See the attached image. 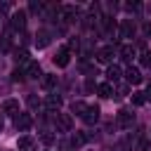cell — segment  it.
I'll use <instances>...</instances> for the list:
<instances>
[{
	"label": "cell",
	"instance_id": "8992f818",
	"mask_svg": "<svg viewBox=\"0 0 151 151\" xmlns=\"http://www.w3.org/2000/svg\"><path fill=\"white\" fill-rule=\"evenodd\" d=\"M83 120H85L87 125H94V123L99 120V106H87V111L83 113Z\"/></svg>",
	"mask_w": 151,
	"mask_h": 151
},
{
	"label": "cell",
	"instance_id": "4fadbf2b",
	"mask_svg": "<svg viewBox=\"0 0 151 151\" xmlns=\"http://www.w3.org/2000/svg\"><path fill=\"white\" fill-rule=\"evenodd\" d=\"M26 76H28V78H40V76H42L38 61H28V66H26Z\"/></svg>",
	"mask_w": 151,
	"mask_h": 151
},
{
	"label": "cell",
	"instance_id": "ffe728a7",
	"mask_svg": "<svg viewBox=\"0 0 151 151\" xmlns=\"http://www.w3.org/2000/svg\"><path fill=\"white\" fill-rule=\"evenodd\" d=\"M139 61H142V66L151 68V50H144V52H142V57H139Z\"/></svg>",
	"mask_w": 151,
	"mask_h": 151
},
{
	"label": "cell",
	"instance_id": "9a60e30c",
	"mask_svg": "<svg viewBox=\"0 0 151 151\" xmlns=\"http://www.w3.org/2000/svg\"><path fill=\"white\" fill-rule=\"evenodd\" d=\"M97 92H99V97L109 99V97H113V85H111V83H101V85L97 87Z\"/></svg>",
	"mask_w": 151,
	"mask_h": 151
},
{
	"label": "cell",
	"instance_id": "277c9868",
	"mask_svg": "<svg viewBox=\"0 0 151 151\" xmlns=\"http://www.w3.org/2000/svg\"><path fill=\"white\" fill-rule=\"evenodd\" d=\"M97 61H99V64H109V66H111V61H113V47H109V45H106V47H101V50L97 52Z\"/></svg>",
	"mask_w": 151,
	"mask_h": 151
},
{
	"label": "cell",
	"instance_id": "9c48e42d",
	"mask_svg": "<svg viewBox=\"0 0 151 151\" xmlns=\"http://www.w3.org/2000/svg\"><path fill=\"white\" fill-rule=\"evenodd\" d=\"M2 111H5L7 116H14V118L21 113V111H19V101H17V99H7V101L2 104Z\"/></svg>",
	"mask_w": 151,
	"mask_h": 151
},
{
	"label": "cell",
	"instance_id": "4316f807",
	"mask_svg": "<svg viewBox=\"0 0 151 151\" xmlns=\"http://www.w3.org/2000/svg\"><path fill=\"white\" fill-rule=\"evenodd\" d=\"M144 33H146V35H151V21H146V24H144Z\"/></svg>",
	"mask_w": 151,
	"mask_h": 151
},
{
	"label": "cell",
	"instance_id": "d4e9b609",
	"mask_svg": "<svg viewBox=\"0 0 151 151\" xmlns=\"http://www.w3.org/2000/svg\"><path fill=\"white\" fill-rule=\"evenodd\" d=\"M52 139H54V137H52L50 132H45V134H42V142H45V144H52Z\"/></svg>",
	"mask_w": 151,
	"mask_h": 151
},
{
	"label": "cell",
	"instance_id": "52a82bcc",
	"mask_svg": "<svg viewBox=\"0 0 151 151\" xmlns=\"http://www.w3.org/2000/svg\"><path fill=\"white\" fill-rule=\"evenodd\" d=\"M106 78H109V83H118V80L123 78V68L116 66V64H111V66L106 68Z\"/></svg>",
	"mask_w": 151,
	"mask_h": 151
},
{
	"label": "cell",
	"instance_id": "3957f363",
	"mask_svg": "<svg viewBox=\"0 0 151 151\" xmlns=\"http://www.w3.org/2000/svg\"><path fill=\"white\" fill-rule=\"evenodd\" d=\"M31 123H33V118H31V113H19V116L14 118V127H17L19 132H24V130H28V127H31Z\"/></svg>",
	"mask_w": 151,
	"mask_h": 151
},
{
	"label": "cell",
	"instance_id": "cb8c5ba5",
	"mask_svg": "<svg viewBox=\"0 0 151 151\" xmlns=\"http://www.w3.org/2000/svg\"><path fill=\"white\" fill-rule=\"evenodd\" d=\"M125 94H127V85H118V87H116V94H113V97H125Z\"/></svg>",
	"mask_w": 151,
	"mask_h": 151
},
{
	"label": "cell",
	"instance_id": "e0dca14e",
	"mask_svg": "<svg viewBox=\"0 0 151 151\" xmlns=\"http://www.w3.org/2000/svg\"><path fill=\"white\" fill-rule=\"evenodd\" d=\"M59 106H61V97H59V94H50V97H47V109L54 111V109H59Z\"/></svg>",
	"mask_w": 151,
	"mask_h": 151
},
{
	"label": "cell",
	"instance_id": "7402d4cb",
	"mask_svg": "<svg viewBox=\"0 0 151 151\" xmlns=\"http://www.w3.org/2000/svg\"><path fill=\"white\" fill-rule=\"evenodd\" d=\"M146 99H144V92H132V104H137V106H142Z\"/></svg>",
	"mask_w": 151,
	"mask_h": 151
},
{
	"label": "cell",
	"instance_id": "7a4b0ae2",
	"mask_svg": "<svg viewBox=\"0 0 151 151\" xmlns=\"http://www.w3.org/2000/svg\"><path fill=\"white\" fill-rule=\"evenodd\" d=\"M57 127H59L61 132H71V127H73L71 113H57Z\"/></svg>",
	"mask_w": 151,
	"mask_h": 151
},
{
	"label": "cell",
	"instance_id": "ba28073f",
	"mask_svg": "<svg viewBox=\"0 0 151 151\" xmlns=\"http://www.w3.org/2000/svg\"><path fill=\"white\" fill-rule=\"evenodd\" d=\"M125 80H127L130 85H139V83H142V73H139V68L130 66V68L125 71Z\"/></svg>",
	"mask_w": 151,
	"mask_h": 151
},
{
	"label": "cell",
	"instance_id": "5b68a950",
	"mask_svg": "<svg viewBox=\"0 0 151 151\" xmlns=\"http://www.w3.org/2000/svg\"><path fill=\"white\" fill-rule=\"evenodd\" d=\"M68 61H71V50H68V47H61V50L57 52V57H54V64L64 68V66H68Z\"/></svg>",
	"mask_w": 151,
	"mask_h": 151
},
{
	"label": "cell",
	"instance_id": "7c38bea8",
	"mask_svg": "<svg viewBox=\"0 0 151 151\" xmlns=\"http://www.w3.org/2000/svg\"><path fill=\"white\" fill-rule=\"evenodd\" d=\"M132 35H134L132 19H123V24H120V38H132Z\"/></svg>",
	"mask_w": 151,
	"mask_h": 151
},
{
	"label": "cell",
	"instance_id": "6da1fadb",
	"mask_svg": "<svg viewBox=\"0 0 151 151\" xmlns=\"http://www.w3.org/2000/svg\"><path fill=\"white\" fill-rule=\"evenodd\" d=\"M116 123H118L120 127H130V125L134 123V113L127 111V109H120V111L116 113Z\"/></svg>",
	"mask_w": 151,
	"mask_h": 151
},
{
	"label": "cell",
	"instance_id": "5bb4252c",
	"mask_svg": "<svg viewBox=\"0 0 151 151\" xmlns=\"http://www.w3.org/2000/svg\"><path fill=\"white\" fill-rule=\"evenodd\" d=\"M50 45V33L47 31H38L35 35V47H47Z\"/></svg>",
	"mask_w": 151,
	"mask_h": 151
},
{
	"label": "cell",
	"instance_id": "83f0119b",
	"mask_svg": "<svg viewBox=\"0 0 151 151\" xmlns=\"http://www.w3.org/2000/svg\"><path fill=\"white\" fill-rule=\"evenodd\" d=\"M2 127H5V120H2V116H0V132H2Z\"/></svg>",
	"mask_w": 151,
	"mask_h": 151
},
{
	"label": "cell",
	"instance_id": "30bf717a",
	"mask_svg": "<svg viewBox=\"0 0 151 151\" xmlns=\"http://www.w3.org/2000/svg\"><path fill=\"white\" fill-rule=\"evenodd\" d=\"M17 146H19V151H33V149H35V139L28 137V134H24V137H19Z\"/></svg>",
	"mask_w": 151,
	"mask_h": 151
},
{
	"label": "cell",
	"instance_id": "603a6c76",
	"mask_svg": "<svg viewBox=\"0 0 151 151\" xmlns=\"http://www.w3.org/2000/svg\"><path fill=\"white\" fill-rule=\"evenodd\" d=\"M14 59H17V61H26V59H28V52H26V50H21V52H14Z\"/></svg>",
	"mask_w": 151,
	"mask_h": 151
},
{
	"label": "cell",
	"instance_id": "ac0fdd59",
	"mask_svg": "<svg viewBox=\"0 0 151 151\" xmlns=\"http://www.w3.org/2000/svg\"><path fill=\"white\" fill-rule=\"evenodd\" d=\"M71 111H73L76 116H80V118H83V113L87 111V104H85V101H73V104H71Z\"/></svg>",
	"mask_w": 151,
	"mask_h": 151
},
{
	"label": "cell",
	"instance_id": "44dd1931",
	"mask_svg": "<svg viewBox=\"0 0 151 151\" xmlns=\"http://www.w3.org/2000/svg\"><path fill=\"white\" fill-rule=\"evenodd\" d=\"M71 142H73V146H80V144H85V142H87V137H85V134H80V132H76V134L71 137Z\"/></svg>",
	"mask_w": 151,
	"mask_h": 151
},
{
	"label": "cell",
	"instance_id": "d6986e66",
	"mask_svg": "<svg viewBox=\"0 0 151 151\" xmlns=\"http://www.w3.org/2000/svg\"><path fill=\"white\" fill-rule=\"evenodd\" d=\"M54 85H57V76H45V78H42V87H45V90H52Z\"/></svg>",
	"mask_w": 151,
	"mask_h": 151
},
{
	"label": "cell",
	"instance_id": "2e32d148",
	"mask_svg": "<svg viewBox=\"0 0 151 151\" xmlns=\"http://www.w3.org/2000/svg\"><path fill=\"white\" fill-rule=\"evenodd\" d=\"M120 59H123V61H132V59H134V47L123 45V47H120Z\"/></svg>",
	"mask_w": 151,
	"mask_h": 151
},
{
	"label": "cell",
	"instance_id": "8fae6325",
	"mask_svg": "<svg viewBox=\"0 0 151 151\" xmlns=\"http://www.w3.org/2000/svg\"><path fill=\"white\" fill-rule=\"evenodd\" d=\"M24 26H26V12H24V9H19V12H14V14H12V28H17V31H19V28H24Z\"/></svg>",
	"mask_w": 151,
	"mask_h": 151
},
{
	"label": "cell",
	"instance_id": "484cf974",
	"mask_svg": "<svg viewBox=\"0 0 151 151\" xmlns=\"http://www.w3.org/2000/svg\"><path fill=\"white\" fill-rule=\"evenodd\" d=\"M144 99L151 101V85H146V92H144Z\"/></svg>",
	"mask_w": 151,
	"mask_h": 151
}]
</instances>
